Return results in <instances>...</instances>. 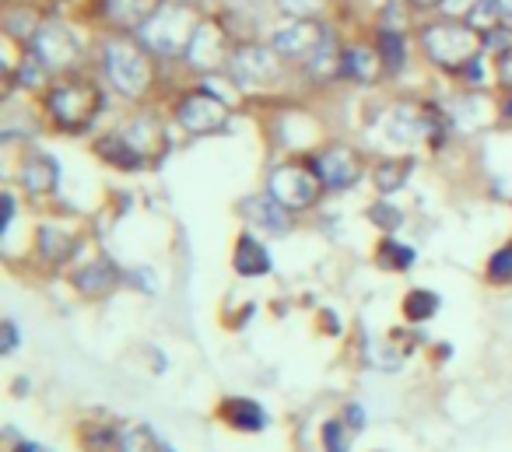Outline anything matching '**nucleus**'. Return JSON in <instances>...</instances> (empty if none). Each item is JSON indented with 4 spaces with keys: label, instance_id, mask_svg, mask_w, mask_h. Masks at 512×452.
<instances>
[{
    "label": "nucleus",
    "instance_id": "f257e3e1",
    "mask_svg": "<svg viewBox=\"0 0 512 452\" xmlns=\"http://www.w3.org/2000/svg\"><path fill=\"white\" fill-rule=\"evenodd\" d=\"M197 29H200L197 11H193L190 4H162L158 15L151 18L137 36H141V43L148 46L151 53H158V57H179V53L190 50Z\"/></svg>",
    "mask_w": 512,
    "mask_h": 452
},
{
    "label": "nucleus",
    "instance_id": "f03ea898",
    "mask_svg": "<svg viewBox=\"0 0 512 452\" xmlns=\"http://www.w3.org/2000/svg\"><path fill=\"white\" fill-rule=\"evenodd\" d=\"M421 39H425L428 57L439 67H446V71H460V67H470L481 57V36H477V29L474 25L456 22V18L428 25Z\"/></svg>",
    "mask_w": 512,
    "mask_h": 452
},
{
    "label": "nucleus",
    "instance_id": "7ed1b4c3",
    "mask_svg": "<svg viewBox=\"0 0 512 452\" xmlns=\"http://www.w3.org/2000/svg\"><path fill=\"white\" fill-rule=\"evenodd\" d=\"M102 71L113 81L116 92H123L127 99H137L151 81L148 57L141 53V46L127 43V39H109L102 50Z\"/></svg>",
    "mask_w": 512,
    "mask_h": 452
},
{
    "label": "nucleus",
    "instance_id": "20e7f679",
    "mask_svg": "<svg viewBox=\"0 0 512 452\" xmlns=\"http://www.w3.org/2000/svg\"><path fill=\"white\" fill-rule=\"evenodd\" d=\"M102 109V95L88 81H60L50 92V113L64 130H85Z\"/></svg>",
    "mask_w": 512,
    "mask_h": 452
},
{
    "label": "nucleus",
    "instance_id": "39448f33",
    "mask_svg": "<svg viewBox=\"0 0 512 452\" xmlns=\"http://www.w3.org/2000/svg\"><path fill=\"white\" fill-rule=\"evenodd\" d=\"M320 176L316 169H302V165H281V169L271 172V197L278 204H285L288 211H302V207L316 204L320 197Z\"/></svg>",
    "mask_w": 512,
    "mask_h": 452
},
{
    "label": "nucleus",
    "instance_id": "423d86ee",
    "mask_svg": "<svg viewBox=\"0 0 512 452\" xmlns=\"http://www.w3.org/2000/svg\"><path fill=\"white\" fill-rule=\"evenodd\" d=\"M278 60L281 57L274 53V46L246 43L232 53L228 71H232V78L239 81V85L260 88V85H271V81L278 78Z\"/></svg>",
    "mask_w": 512,
    "mask_h": 452
},
{
    "label": "nucleus",
    "instance_id": "0eeeda50",
    "mask_svg": "<svg viewBox=\"0 0 512 452\" xmlns=\"http://www.w3.org/2000/svg\"><path fill=\"white\" fill-rule=\"evenodd\" d=\"M32 53H36V57L43 60L50 71H64V67H71L74 60H78L81 46H78V39H74V32L67 29V25L50 22V25H43L36 36H32Z\"/></svg>",
    "mask_w": 512,
    "mask_h": 452
},
{
    "label": "nucleus",
    "instance_id": "6e6552de",
    "mask_svg": "<svg viewBox=\"0 0 512 452\" xmlns=\"http://www.w3.org/2000/svg\"><path fill=\"white\" fill-rule=\"evenodd\" d=\"M323 43H327V32H323L316 22H309V18H299V22H292V25H281L271 39L274 53H278V57H288V60H313Z\"/></svg>",
    "mask_w": 512,
    "mask_h": 452
},
{
    "label": "nucleus",
    "instance_id": "1a4fd4ad",
    "mask_svg": "<svg viewBox=\"0 0 512 452\" xmlns=\"http://www.w3.org/2000/svg\"><path fill=\"white\" fill-rule=\"evenodd\" d=\"M179 123H183L190 134H218L228 123V109L218 95L211 92H193L179 102Z\"/></svg>",
    "mask_w": 512,
    "mask_h": 452
},
{
    "label": "nucleus",
    "instance_id": "9d476101",
    "mask_svg": "<svg viewBox=\"0 0 512 452\" xmlns=\"http://www.w3.org/2000/svg\"><path fill=\"white\" fill-rule=\"evenodd\" d=\"M313 169L320 176V183L330 186V190H351L362 179V158L351 148H327L316 158Z\"/></svg>",
    "mask_w": 512,
    "mask_h": 452
},
{
    "label": "nucleus",
    "instance_id": "9b49d317",
    "mask_svg": "<svg viewBox=\"0 0 512 452\" xmlns=\"http://www.w3.org/2000/svg\"><path fill=\"white\" fill-rule=\"evenodd\" d=\"M435 127V116L428 109H414V106H397L390 113V137L400 144H411V141H421L428 130Z\"/></svg>",
    "mask_w": 512,
    "mask_h": 452
},
{
    "label": "nucleus",
    "instance_id": "f8f14e48",
    "mask_svg": "<svg viewBox=\"0 0 512 452\" xmlns=\"http://www.w3.org/2000/svg\"><path fill=\"white\" fill-rule=\"evenodd\" d=\"M165 0H106V18L120 29H137L141 32L151 18L158 15Z\"/></svg>",
    "mask_w": 512,
    "mask_h": 452
},
{
    "label": "nucleus",
    "instance_id": "ddd939ff",
    "mask_svg": "<svg viewBox=\"0 0 512 452\" xmlns=\"http://www.w3.org/2000/svg\"><path fill=\"white\" fill-rule=\"evenodd\" d=\"M60 183V162L46 151H32L22 162V186L29 193H50Z\"/></svg>",
    "mask_w": 512,
    "mask_h": 452
},
{
    "label": "nucleus",
    "instance_id": "4468645a",
    "mask_svg": "<svg viewBox=\"0 0 512 452\" xmlns=\"http://www.w3.org/2000/svg\"><path fill=\"white\" fill-rule=\"evenodd\" d=\"M190 60H193V67H200V71H214V67L225 60V43H221V32L214 29L211 22H200V29H197V36H193V43H190Z\"/></svg>",
    "mask_w": 512,
    "mask_h": 452
},
{
    "label": "nucleus",
    "instance_id": "2eb2a0df",
    "mask_svg": "<svg viewBox=\"0 0 512 452\" xmlns=\"http://www.w3.org/2000/svg\"><path fill=\"white\" fill-rule=\"evenodd\" d=\"M235 270L242 277H264L271 270V253L264 249V242H256L253 235H242L235 246Z\"/></svg>",
    "mask_w": 512,
    "mask_h": 452
},
{
    "label": "nucleus",
    "instance_id": "dca6fc26",
    "mask_svg": "<svg viewBox=\"0 0 512 452\" xmlns=\"http://www.w3.org/2000/svg\"><path fill=\"white\" fill-rule=\"evenodd\" d=\"M116 277H120V274H116V263L95 260V263H88L85 270H78V274H74V284H78L81 295H106V291H113Z\"/></svg>",
    "mask_w": 512,
    "mask_h": 452
},
{
    "label": "nucleus",
    "instance_id": "f3484780",
    "mask_svg": "<svg viewBox=\"0 0 512 452\" xmlns=\"http://www.w3.org/2000/svg\"><path fill=\"white\" fill-rule=\"evenodd\" d=\"M249 218H253L260 228H267V232H274V235L288 232V207L278 204L271 193H267V197L249 200Z\"/></svg>",
    "mask_w": 512,
    "mask_h": 452
},
{
    "label": "nucleus",
    "instance_id": "a211bd4d",
    "mask_svg": "<svg viewBox=\"0 0 512 452\" xmlns=\"http://www.w3.org/2000/svg\"><path fill=\"white\" fill-rule=\"evenodd\" d=\"M221 414L239 431H260L267 424V414L260 410V403H253V400H228L225 407H221Z\"/></svg>",
    "mask_w": 512,
    "mask_h": 452
},
{
    "label": "nucleus",
    "instance_id": "6ab92c4d",
    "mask_svg": "<svg viewBox=\"0 0 512 452\" xmlns=\"http://www.w3.org/2000/svg\"><path fill=\"white\" fill-rule=\"evenodd\" d=\"M341 67H344V74L355 78V81H376L379 67H383V57H376V50H362V46H355V50L344 53Z\"/></svg>",
    "mask_w": 512,
    "mask_h": 452
},
{
    "label": "nucleus",
    "instance_id": "aec40b11",
    "mask_svg": "<svg viewBox=\"0 0 512 452\" xmlns=\"http://www.w3.org/2000/svg\"><path fill=\"white\" fill-rule=\"evenodd\" d=\"M39 249H43V256L50 263H64V260H71V256H74L78 242H74L67 232H57V228L46 225L43 232H39Z\"/></svg>",
    "mask_w": 512,
    "mask_h": 452
},
{
    "label": "nucleus",
    "instance_id": "412c9836",
    "mask_svg": "<svg viewBox=\"0 0 512 452\" xmlns=\"http://www.w3.org/2000/svg\"><path fill=\"white\" fill-rule=\"evenodd\" d=\"M120 452H158L162 449V442H158V435L151 431V424H130V428L120 431V445H116Z\"/></svg>",
    "mask_w": 512,
    "mask_h": 452
},
{
    "label": "nucleus",
    "instance_id": "4be33fe9",
    "mask_svg": "<svg viewBox=\"0 0 512 452\" xmlns=\"http://www.w3.org/2000/svg\"><path fill=\"white\" fill-rule=\"evenodd\" d=\"M99 148H102V158L116 162L120 169H141L144 165V155L127 141V137H109V141H102Z\"/></svg>",
    "mask_w": 512,
    "mask_h": 452
},
{
    "label": "nucleus",
    "instance_id": "5701e85b",
    "mask_svg": "<svg viewBox=\"0 0 512 452\" xmlns=\"http://www.w3.org/2000/svg\"><path fill=\"white\" fill-rule=\"evenodd\" d=\"M404 312H407V319H414V323H421V319H432L435 312H439V295H435V291H428V288L411 291V295H407V302H404Z\"/></svg>",
    "mask_w": 512,
    "mask_h": 452
},
{
    "label": "nucleus",
    "instance_id": "b1692460",
    "mask_svg": "<svg viewBox=\"0 0 512 452\" xmlns=\"http://www.w3.org/2000/svg\"><path fill=\"white\" fill-rule=\"evenodd\" d=\"M379 57H383L386 71H400V67H404V36H400V32L383 29V39H379Z\"/></svg>",
    "mask_w": 512,
    "mask_h": 452
},
{
    "label": "nucleus",
    "instance_id": "393cba45",
    "mask_svg": "<svg viewBox=\"0 0 512 452\" xmlns=\"http://www.w3.org/2000/svg\"><path fill=\"white\" fill-rule=\"evenodd\" d=\"M404 176H407V165L404 162H397V165H379V172H376V186L383 193H393V190H400L404 186Z\"/></svg>",
    "mask_w": 512,
    "mask_h": 452
},
{
    "label": "nucleus",
    "instance_id": "a878e982",
    "mask_svg": "<svg viewBox=\"0 0 512 452\" xmlns=\"http://www.w3.org/2000/svg\"><path fill=\"white\" fill-rule=\"evenodd\" d=\"M113 445H120V431H113V428L85 431V449L88 452H106V449H113Z\"/></svg>",
    "mask_w": 512,
    "mask_h": 452
},
{
    "label": "nucleus",
    "instance_id": "bb28decb",
    "mask_svg": "<svg viewBox=\"0 0 512 452\" xmlns=\"http://www.w3.org/2000/svg\"><path fill=\"white\" fill-rule=\"evenodd\" d=\"M323 442H327V452H348V431H344V424L330 421L323 428Z\"/></svg>",
    "mask_w": 512,
    "mask_h": 452
},
{
    "label": "nucleus",
    "instance_id": "cd10ccee",
    "mask_svg": "<svg viewBox=\"0 0 512 452\" xmlns=\"http://www.w3.org/2000/svg\"><path fill=\"white\" fill-rule=\"evenodd\" d=\"M488 277L491 281H512V246L495 253V260H491V267H488Z\"/></svg>",
    "mask_w": 512,
    "mask_h": 452
},
{
    "label": "nucleus",
    "instance_id": "c85d7f7f",
    "mask_svg": "<svg viewBox=\"0 0 512 452\" xmlns=\"http://www.w3.org/2000/svg\"><path fill=\"white\" fill-rule=\"evenodd\" d=\"M278 4H281V11H288V15H295V18H309L323 8V0H278Z\"/></svg>",
    "mask_w": 512,
    "mask_h": 452
},
{
    "label": "nucleus",
    "instance_id": "c756f323",
    "mask_svg": "<svg viewBox=\"0 0 512 452\" xmlns=\"http://www.w3.org/2000/svg\"><path fill=\"white\" fill-rule=\"evenodd\" d=\"M369 218L376 221V225H383L386 232H393V228L400 225V211H393V207H386V204H376V207H372Z\"/></svg>",
    "mask_w": 512,
    "mask_h": 452
},
{
    "label": "nucleus",
    "instance_id": "7c9ffc66",
    "mask_svg": "<svg viewBox=\"0 0 512 452\" xmlns=\"http://www.w3.org/2000/svg\"><path fill=\"white\" fill-rule=\"evenodd\" d=\"M386 260H397V267L404 270V267H411V263H414V253H411V249H404V246H397V242H386Z\"/></svg>",
    "mask_w": 512,
    "mask_h": 452
},
{
    "label": "nucleus",
    "instance_id": "2f4dec72",
    "mask_svg": "<svg viewBox=\"0 0 512 452\" xmlns=\"http://www.w3.org/2000/svg\"><path fill=\"white\" fill-rule=\"evenodd\" d=\"M18 347V326L15 319H4V354H11Z\"/></svg>",
    "mask_w": 512,
    "mask_h": 452
},
{
    "label": "nucleus",
    "instance_id": "473e14b6",
    "mask_svg": "<svg viewBox=\"0 0 512 452\" xmlns=\"http://www.w3.org/2000/svg\"><path fill=\"white\" fill-rule=\"evenodd\" d=\"M348 421H351V428H362V421H365L362 407H348Z\"/></svg>",
    "mask_w": 512,
    "mask_h": 452
},
{
    "label": "nucleus",
    "instance_id": "72a5a7b5",
    "mask_svg": "<svg viewBox=\"0 0 512 452\" xmlns=\"http://www.w3.org/2000/svg\"><path fill=\"white\" fill-rule=\"evenodd\" d=\"M15 452H50V449H46V445H36V442H22Z\"/></svg>",
    "mask_w": 512,
    "mask_h": 452
},
{
    "label": "nucleus",
    "instance_id": "f704fd0d",
    "mask_svg": "<svg viewBox=\"0 0 512 452\" xmlns=\"http://www.w3.org/2000/svg\"><path fill=\"white\" fill-rule=\"evenodd\" d=\"M498 15H502V18H512V0H498Z\"/></svg>",
    "mask_w": 512,
    "mask_h": 452
},
{
    "label": "nucleus",
    "instance_id": "c9c22d12",
    "mask_svg": "<svg viewBox=\"0 0 512 452\" xmlns=\"http://www.w3.org/2000/svg\"><path fill=\"white\" fill-rule=\"evenodd\" d=\"M411 4H418V8H435V4H442V0H411Z\"/></svg>",
    "mask_w": 512,
    "mask_h": 452
},
{
    "label": "nucleus",
    "instance_id": "e433bc0d",
    "mask_svg": "<svg viewBox=\"0 0 512 452\" xmlns=\"http://www.w3.org/2000/svg\"><path fill=\"white\" fill-rule=\"evenodd\" d=\"M158 452H176V449H169V445H162V449H158Z\"/></svg>",
    "mask_w": 512,
    "mask_h": 452
},
{
    "label": "nucleus",
    "instance_id": "4c0bfd02",
    "mask_svg": "<svg viewBox=\"0 0 512 452\" xmlns=\"http://www.w3.org/2000/svg\"><path fill=\"white\" fill-rule=\"evenodd\" d=\"M190 4H207V0H190Z\"/></svg>",
    "mask_w": 512,
    "mask_h": 452
}]
</instances>
